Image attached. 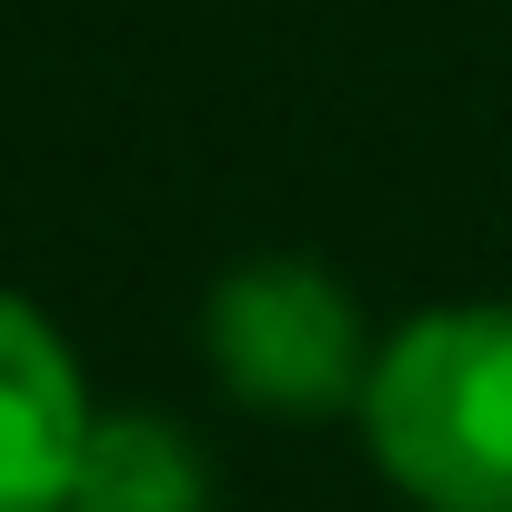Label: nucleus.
<instances>
[{"mask_svg":"<svg viewBox=\"0 0 512 512\" xmlns=\"http://www.w3.org/2000/svg\"><path fill=\"white\" fill-rule=\"evenodd\" d=\"M352 422L412 512H512V302L392 322Z\"/></svg>","mask_w":512,"mask_h":512,"instance_id":"nucleus-1","label":"nucleus"},{"mask_svg":"<svg viewBox=\"0 0 512 512\" xmlns=\"http://www.w3.org/2000/svg\"><path fill=\"white\" fill-rule=\"evenodd\" d=\"M61 512H71V502H61Z\"/></svg>","mask_w":512,"mask_h":512,"instance_id":"nucleus-5","label":"nucleus"},{"mask_svg":"<svg viewBox=\"0 0 512 512\" xmlns=\"http://www.w3.org/2000/svg\"><path fill=\"white\" fill-rule=\"evenodd\" d=\"M71 512H211V462L171 412H91Z\"/></svg>","mask_w":512,"mask_h":512,"instance_id":"nucleus-4","label":"nucleus"},{"mask_svg":"<svg viewBox=\"0 0 512 512\" xmlns=\"http://www.w3.org/2000/svg\"><path fill=\"white\" fill-rule=\"evenodd\" d=\"M201 352L211 382L272 422H332L362 412V382L382 362L372 312L352 302V282L312 251H251L231 262L201 302Z\"/></svg>","mask_w":512,"mask_h":512,"instance_id":"nucleus-2","label":"nucleus"},{"mask_svg":"<svg viewBox=\"0 0 512 512\" xmlns=\"http://www.w3.org/2000/svg\"><path fill=\"white\" fill-rule=\"evenodd\" d=\"M91 412L101 402H91L71 342L51 332V312L0 292V512H61L71 502Z\"/></svg>","mask_w":512,"mask_h":512,"instance_id":"nucleus-3","label":"nucleus"}]
</instances>
